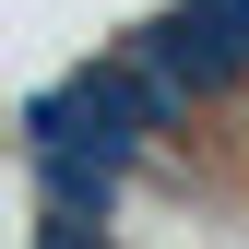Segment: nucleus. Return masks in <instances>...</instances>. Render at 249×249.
<instances>
[{
    "instance_id": "nucleus-1",
    "label": "nucleus",
    "mask_w": 249,
    "mask_h": 249,
    "mask_svg": "<svg viewBox=\"0 0 249 249\" xmlns=\"http://www.w3.org/2000/svg\"><path fill=\"white\" fill-rule=\"evenodd\" d=\"M36 249H119L107 213H36Z\"/></svg>"
}]
</instances>
